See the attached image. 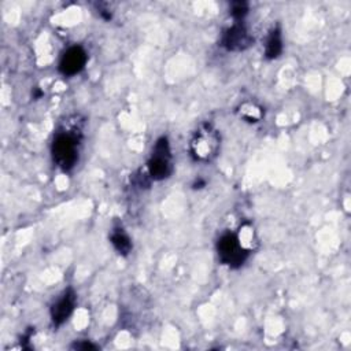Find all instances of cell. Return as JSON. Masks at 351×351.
<instances>
[{
	"label": "cell",
	"mask_w": 351,
	"mask_h": 351,
	"mask_svg": "<svg viewBox=\"0 0 351 351\" xmlns=\"http://www.w3.org/2000/svg\"><path fill=\"white\" fill-rule=\"evenodd\" d=\"M218 147L219 136L210 123L202 125L191 140V154L196 160L207 162L213 159L217 155Z\"/></svg>",
	"instance_id": "6da1fadb"
},
{
	"label": "cell",
	"mask_w": 351,
	"mask_h": 351,
	"mask_svg": "<svg viewBox=\"0 0 351 351\" xmlns=\"http://www.w3.org/2000/svg\"><path fill=\"white\" fill-rule=\"evenodd\" d=\"M78 138L71 132H60L52 143V156L59 167L70 170L77 162Z\"/></svg>",
	"instance_id": "7a4b0ae2"
},
{
	"label": "cell",
	"mask_w": 351,
	"mask_h": 351,
	"mask_svg": "<svg viewBox=\"0 0 351 351\" xmlns=\"http://www.w3.org/2000/svg\"><path fill=\"white\" fill-rule=\"evenodd\" d=\"M217 251L221 262L233 269L240 267L250 255L234 233L222 234L217 243Z\"/></svg>",
	"instance_id": "3957f363"
},
{
	"label": "cell",
	"mask_w": 351,
	"mask_h": 351,
	"mask_svg": "<svg viewBox=\"0 0 351 351\" xmlns=\"http://www.w3.org/2000/svg\"><path fill=\"white\" fill-rule=\"evenodd\" d=\"M148 174L154 180H165L171 174V152L166 137H160L152 148L151 158L148 160Z\"/></svg>",
	"instance_id": "277c9868"
},
{
	"label": "cell",
	"mask_w": 351,
	"mask_h": 351,
	"mask_svg": "<svg viewBox=\"0 0 351 351\" xmlns=\"http://www.w3.org/2000/svg\"><path fill=\"white\" fill-rule=\"evenodd\" d=\"M254 43V38L250 36L248 30L240 22L229 27L221 40V44L228 51H244Z\"/></svg>",
	"instance_id": "5b68a950"
},
{
	"label": "cell",
	"mask_w": 351,
	"mask_h": 351,
	"mask_svg": "<svg viewBox=\"0 0 351 351\" xmlns=\"http://www.w3.org/2000/svg\"><path fill=\"white\" fill-rule=\"evenodd\" d=\"M86 59V52L82 47H71L62 55L59 62V71L63 75H74L84 69Z\"/></svg>",
	"instance_id": "8992f818"
},
{
	"label": "cell",
	"mask_w": 351,
	"mask_h": 351,
	"mask_svg": "<svg viewBox=\"0 0 351 351\" xmlns=\"http://www.w3.org/2000/svg\"><path fill=\"white\" fill-rule=\"evenodd\" d=\"M75 293L73 289H66L62 296L51 307V318L55 325H62L73 313L75 306Z\"/></svg>",
	"instance_id": "52a82bcc"
},
{
	"label": "cell",
	"mask_w": 351,
	"mask_h": 351,
	"mask_svg": "<svg viewBox=\"0 0 351 351\" xmlns=\"http://www.w3.org/2000/svg\"><path fill=\"white\" fill-rule=\"evenodd\" d=\"M282 52V40H281V32L278 27L273 29L266 40L265 45V56L266 59H276Z\"/></svg>",
	"instance_id": "ba28073f"
},
{
	"label": "cell",
	"mask_w": 351,
	"mask_h": 351,
	"mask_svg": "<svg viewBox=\"0 0 351 351\" xmlns=\"http://www.w3.org/2000/svg\"><path fill=\"white\" fill-rule=\"evenodd\" d=\"M110 240H111V244L114 245V248H115L119 254L128 255V254L130 252V250H132V241H130L129 236L123 232V229H121V228L114 229L112 233H111Z\"/></svg>",
	"instance_id": "9c48e42d"
},
{
	"label": "cell",
	"mask_w": 351,
	"mask_h": 351,
	"mask_svg": "<svg viewBox=\"0 0 351 351\" xmlns=\"http://www.w3.org/2000/svg\"><path fill=\"white\" fill-rule=\"evenodd\" d=\"M248 12V4L245 1H233L230 7V14L236 21L243 19Z\"/></svg>",
	"instance_id": "30bf717a"
},
{
	"label": "cell",
	"mask_w": 351,
	"mask_h": 351,
	"mask_svg": "<svg viewBox=\"0 0 351 351\" xmlns=\"http://www.w3.org/2000/svg\"><path fill=\"white\" fill-rule=\"evenodd\" d=\"M73 348H75V350H96L97 347L89 341H81V343H74Z\"/></svg>",
	"instance_id": "8fae6325"
},
{
	"label": "cell",
	"mask_w": 351,
	"mask_h": 351,
	"mask_svg": "<svg viewBox=\"0 0 351 351\" xmlns=\"http://www.w3.org/2000/svg\"><path fill=\"white\" fill-rule=\"evenodd\" d=\"M204 185H206V182H204L203 180H199V181H196V182L193 184V188L197 189V188H202V186H204Z\"/></svg>",
	"instance_id": "7c38bea8"
}]
</instances>
